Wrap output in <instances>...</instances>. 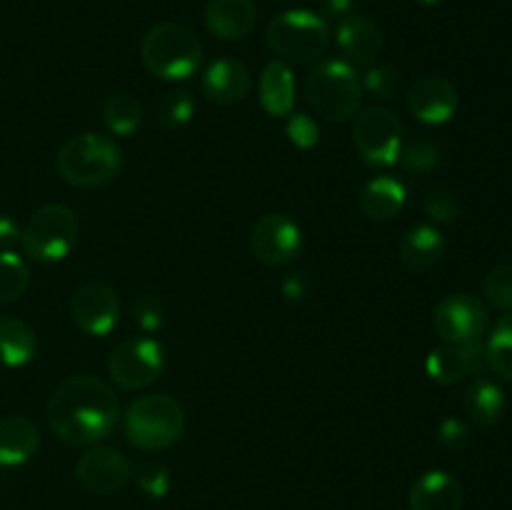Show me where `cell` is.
Wrapping results in <instances>:
<instances>
[{
  "mask_svg": "<svg viewBox=\"0 0 512 510\" xmlns=\"http://www.w3.org/2000/svg\"><path fill=\"white\" fill-rule=\"evenodd\" d=\"M488 368L512 383V313L503 315L485 343Z\"/></svg>",
  "mask_w": 512,
  "mask_h": 510,
  "instance_id": "cell-28",
  "label": "cell"
},
{
  "mask_svg": "<svg viewBox=\"0 0 512 510\" xmlns=\"http://www.w3.org/2000/svg\"><path fill=\"white\" fill-rule=\"evenodd\" d=\"M353 145L370 168H390L403 148V120L388 105H370L355 115Z\"/></svg>",
  "mask_w": 512,
  "mask_h": 510,
  "instance_id": "cell-8",
  "label": "cell"
},
{
  "mask_svg": "<svg viewBox=\"0 0 512 510\" xmlns=\"http://www.w3.org/2000/svg\"><path fill=\"white\" fill-rule=\"evenodd\" d=\"M130 315H133V323L138 325L143 333H155V330L163 328L165 310L155 295L143 293L130 303Z\"/></svg>",
  "mask_w": 512,
  "mask_h": 510,
  "instance_id": "cell-34",
  "label": "cell"
},
{
  "mask_svg": "<svg viewBox=\"0 0 512 510\" xmlns=\"http://www.w3.org/2000/svg\"><path fill=\"white\" fill-rule=\"evenodd\" d=\"M458 88L440 75H423L408 90V110L425 125H443L458 113Z\"/></svg>",
  "mask_w": 512,
  "mask_h": 510,
  "instance_id": "cell-14",
  "label": "cell"
},
{
  "mask_svg": "<svg viewBox=\"0 0 512 510\" xmlns=\"http://www.w3.org/2000/svg\"><path fill=\"white\" fill-rule=\"evenodd\" d=\"M355 8V0H323V10L333 18H348Z\"/></svg>",
  "mask_w": 512,
  "mask_h": 510,
  "instance_id": "cell-40",
  "label": "cell"
},
{
  "mask_svg": "<svg viewBox=\"0 0 512 510\" xmlns=\"http://www.w3.org/2000/svg\"><path fill=\"white\" fill-rule=\"evenodd\" d=\"M250 85H253L250 70L233 58H220L210 63L203 80H200V90H203L205 98L218 105H235L245 100V95L250 93Z\"/></svg>",
  "mask_w": 512,
  "mask_h": 510,
  "instance_id": "cell-17",
  "label": "cell"
},
{
  "mask_svg": "<svg viewBox=\"0 0 512 510\" xmlns=\"http://www.w3.org/2000/svg\"><path fill=\"white\" fill-rule=\"evenodd\" d=\"M140 58L148 73L163 80H185L203 63V43L183 23H158L143 35Z\"/></svg>",
  "mask_w": 512,
  "mask_h": 510,
  "instance_id": "cell-4",
  "label": "cell"
},
{
  "mask_svg": "<svg viewBox=\"0 0 512 510\" xmlns=\"http://www.w3.org/2000/svg\"><path fill=\"white\" fill-rule=\"evenodd\" d=\"M135 485L148 498H165L170 490V470L163 463H143L135 468Z\"/></svg>",
  "mask_w": 512,
  "mask_h": 510,
  "instance_id": "cell-35",
  "label": "cell"
},
{
  "mask_svg": "<svg viewBox=\"0 0 512 510\" xmlns=\"http://www.w3.org/2000/svg\"><path fill=\"white\" fill-rule=\"evenodd\" d=\"M70 318L83 333L108 335L120 320V300L115 290L105 283L80 285L70 298Z\"/></svg>",
  "mask_w": 512,
  "mask_h": 510,
  "instance_id": "cell-13",
  "label": "cell"
},
{
  "mask_svg": "<svg viewBox=\"0 0 512 510\" xmlns=\"http://www.w3.org/2000/svg\"><path fill=\"white\" fill-rule=\"evenodd\" d=\"M358 203L365 218L385 223V220H393L395 215L403 213L405 203H408V190L393 175H378V178L365 183Z\"/></svg>",
  "mask_w": 512,
  "mask_h": 510,
  "instance_id": "cell-23",
  "label": "cell"
},
{
  "mask_svg": "<svg viewBox=\"0 0 512 510\" xmlns=\"http://www.w3.org/2000/svg\"><path fill=\"white\" fill-rule=\"evenodd\" d=\"M260 105L273 118L290 115L295 108V75L283 60H270L260 73L258 83Z\"/></svg>",
  "mask_w": 512,
  "mask_h": 510,
  "instance_id": "cell-22",
  "label": "cell"
},
{
  "mask_svg": "<svg viewBox=\"0 0 512 510\" xmlns=\"http://www.w3.org/2000/svg\"><path fill=\"white\" fill-rule=\"evenodd\" d=\"M433 328L445 343H475L488 330V308L475 295L453 293L435 305Z\"/></svg>",
  "mask_w": 512,
  "mask_h": 510,
  "instance_id": "cell-10",
  "label": "cell"
},
{
  "mask_svg": "<svg viewBox=\"0 0 512 510\" xmlns=\"http://www.w3.org/2000/svg\"><path fill=\"white\" fill-rule=\"evenodd\" d=\"M185 410L165 393L140 395L125 413V435L138 450H165L183 435Z\"/></svg>",
  "mask_w": 512,
  "mask_h": 510,
  "instance_id": "cell-5",
  "label": "cell"
},
{
  "mask_svg": "<svg viewBox=\"0 0 512 510\" xmlns=\"http://www.w3.org/2000/svg\"><path fill=\"white\" fill-rule=\"evenodd\" d=\"M465 413L473 420V425L488 430L495 428L508 413V398L498 383L488 378H475L470 388L465 390Z\"/></svg>",
  "mask_w": 512,
  "mask_h": 510,
  "instance_id": "cell-24",
  "label": "cell"
},
{
  "mask_svg": "<svg viewBox=\"0 0 512 510\" xmlns=\"http://www.w3.org/2000/svg\"><path fill=\"white\" fill-rule=\"evenodd\" d=\"M123 150L103 133H80L65 140L55 158V170L73 188H98L120 173Z\"/></svg>",
  "mask_w": 512,
  "mask_h": 510,
  "instance_id": "cell-2",
  "label": "cell"
},
{
  "mask_svg": "<svg viewBox=\"0 0 512 510\" xmlns=\"http://www.w3.org/2000/svg\"><path fill=\"white\" fill-rule=\"evenodd\" d=\"M485 298L500 310H512V265H495L483 280Z\"/></svg>",
  "mask_w": 512,
  "mask_h": 510,
  "instance_id": "cell-33",
  "label": "cell"
},
{
  "mask_svg": "<svg viewBox=\"0 0 512 510\" xmlns=\"http://www.w3.org/2000/svg\"><path fill=\"white\" fill-rule=\"evenodd\" d=\"M425 213L440 225H453L463 213V203H460L458 193L450 188H435L425 198Z\"/></svg>",
  "mask_w": 512,
  "mask_h": 510,
  "instance_id": "cell-32",
  "label": "cell"
},
{
  "mask_svg": "<svg viewBox=\"0 0 512 510\" xmlns=\"http://www.w3.org/2000/svg\"><path fill=\"white\" fill-rule=\"evenodd\" d=\"M193 115L195 100L185 88L168 90V93L158 100V108H155V118H158V123L168 130L188 125L190 120H193Z\"/></svg>",
  "mask_w": 512,
  "mask_h": 510,
  "instance_id": "cell-30",
  "label": "cell"
},
{
  "mask_svg": "<svg viewBox=\"0 0 512 510\" xmlns=\"http://www.w3.org/2000/svg\"><path fill=\"white\" fill-rule=\"evenodd\" d=\"M445 248L448 243H445L443 233L435 225L420 223L403 233L398 243V258L410 273H428L445 258Z\"/></svg>",
  "mask_w": 512,
  "mask_h": 510,
  "instance_id": "cell-18",
  "label": "cell"
},
{
  "mask_svg": "<svg viewBox=\"0 0 512 510\" xmlns=\"http://www.w3.org/2000/svg\"><path fill=\"white\" fill-rule=\"evenodd\" d=\"M80 223L73 208L65 203H48L40 205L30 215L28 225L23 228L20 243L28 258L38 263H58L68 258L70 250L78 243Z\"/></svg>",
  "mask_w": 512,
  "mask_h": 510,
  "instance_id": "cell-7",
  "label": "cell"
},
{
  "mask_svg": "<svg viewBox=\"0 0 512 510\" xmlns=\"http://www.w3.org/2000/svg\"><path fill=\"white\" fill-rule=\"evenodd\" d=\"M103 120L108 130L120 138H128L143 123V103L133 93H113L103 105Z\"/></svg>",
  "mask_w": 512,
  "mask_h": 510,
  "instance_id": "cell-27",
  "label": "cell"
},
{
  "mask_svg": "<svg viewBox=\"0 0 512 510\" xmlns=\"http://www.w3.org/2000/svg\"><path fill=\"white\" fill-rule=\"evenodd\" d=\"M20 235H23L20 225L15 223L10 215H0V248H8V245H13L15 240H20Z\"/></svg>",
  "mask_w": 512,
  "mask_h": 510,
  "instance_id": "cell-39",
  "label": "cell"
},
{
  "mask_svg": "<svg viewBox=\"0 0 512 510\" xmlns=\"http://www.w3.org/2000/svg\"><path fill=\"white\" fill-rule=\"evenodd\" d=\"M338 45L350 65H370L385 48V35L375 20L365 15H348L338 25Z\"/></svg>",
  "mask_w": 512,
  "mask_h": 510,
  "instance_id": "cell-16",
  "label": "cell"
},
{
  "mask_svg": "<svg viewBox=\"0 0 512 510\" xmlns=\"http://www.w3.org/2000/svg\"><path fill=\"white\" fill-rule=\"evenodd\" d=\"M38 355V335L20 318H0V363L23 368Z\"/></svg>",
  "mask_w": 512,
  "mask_h": 510,
  "instance_id": "cell-25",
  "label": "cell"
},
{
  "mask_svg": "<svg viewBox=\"0 0 512 510\" xmlns=\"http://www.w3.org/2000/svg\"><path fill=\"white\" fill-rule=\"evenodd\" d=\"M30 283V270L20 255L3 250L0 253V303H15L23 298Z\"/></svg>",
  "mask_w": 512,
  "mask_h": 510,
  "instance_id": "cell-29",
  "label": "cell"
},
{
  "mask_svg": "<svg viewBox=\"0 0 512 510\" xmlns=\"http://www.w3.org/2000/svg\"><path fill=\"white\" fill-rule=\"evenodd\" d=\"M40 448L38 425L25 415H8L0 420V465L18 468L28 463Z\"/></svg>",
  "mask_w": 512,
  "mask_h": 510,
  "instance_id": "cell-21",
  "label": "cell"
},
{
  "mask_svg": "<svg viewBox=\"0 0 512 510\" xmlns=\"http://www.w3.org/2000/svg\"><path fill=\"white\" fill-rule=\"evenodd\" d=\"M310 105L328 123H348L363 103V83L348 60L330 58L315 63L305 83Z\"/></svg>",
  "mask_w": 512,
  "mask_h": 510,
  "instance_id": "cell-3",
  "label": "cell"
},
{
  "mask_svg": "<svg viewBox=\"0 0 512 510\" xmlns=\"http://www.w3.org/2000/svg\"><path fill=\"white\" fill-rule=\"evenodd\" d=\"M400 163L408 173L415 175H430L435 170L443 168L445 150L430 135H413V138H403V148H400Z\"/></svg>",
  "mask_w": 512,
  "mask_h": 510,
  "instance_id": "cell-26",
  "label": "cell"
},
{
  "mask_svg": "<svg viewBox=\"0 0 512 510\" xmlns=\"http://www.w3.org/2000/svg\"><path fill=\"white\" fill-rule=\"evenodd\" d=\"M165 370V350L153 338L123 340L108 358V373L125 390H143L153 385Z\"/></svg>",
  "mask_w": 512,
  "mask_h": 510,
  "instance_id": "cell-9",
  "label": "cell"
},
{
  "mask_svg": "<svg viewBox=\"0 0 512 510\" xmlns=\"http://www.w3.org/2000/svg\"><path fill=\"white\" fill-rule=\"evenodd\" d=\"M265 43L280 58L310 63L330 48L328 20L310 10H285L268 23Z\"/></svg>",
  "mask_w": 512,
  "mask_h": 510,
  "instance_id": "cell-6",
  "label": "cell"
},
{
  "mask_svg": "<svg viewBox=\"0 0 512 510\" xmlns=\"http://www.w3.org/2000/svg\"><path fill=\"white\" fill-rule=\"evenodd\" d=\"M250 250L260 263L270 265V268L290 265L303 250L300 225L285 213L263 215L250 233Z\"/></svg>",
  "mask_w": 512,
  "mask_h": 510,
  "instance_id": "cell-11",
  "label": "cell"
},
{
  "mask_svg": "<svg viewBox=\"0 0 512 510\" xmlns=\"http://www.w3.org/2000/svg\"><path fill=\"white\" fill-rule=\"evenodd\" d=\"M438 440L443 448L448 450H463L468 445L470 433H468V425L458 418H445L443 423L438 425Z\"/></svg>",
  "mask_w": 512,
  "mask_h": 510,
  "instance_id": "cell-37",
  "label": "cell"
},
{
  "mask_svg": "<svg viewBox=\"0 0 512 510\" xmlns=\"http://www.w3.org/2000/svg\"><path fill=\"white\" fill-rule=\"evenodd\" d=\"M258 23L253 0H210L205 8V28L220 40H243Z\"/></svg>",
  "mask_w": 512,
  "mask_h": 510,
  "instance_id": "cell-20",
  "label": "cell"
},
{
  "mask_svg": "<svg viewBox=\"0 0 512 510\" xmlns=\"http://www.w3.org/2000/svg\"><path fill=\"white\" fill-rule=\"evenodd\" d=\"M75 478L88 493L113 495L133 478V465L120 450L108 445H90L75 465Z\"/></svg>",
  "mask_w": 512,
  "mask_h": 510,
  "instance_id": "cell-12",
  "label": "cell"
},
{
  "mask_svg": "<svg viewBox=\"0 0 512 510\" xmlns=\"http://www.w3.org/2000/svg\"><path fill=\"white\" fill-rule=\"evenodd\" d=\"M45 418L55 438L65 445H98L118 425V395L95 375H73L53 390L45 405Z\"/></svg>",
  "mask_w": 512,
  "mask_h": 510,
  "instance_id": "cell-1",
  "label": "cell"
},
{
  "mask_svg": "<svg viewBox=\"0 0 512 510\" xmlns=\"http://www.w3.org/2000/svg\"><path fill=\"white\" fill-rule=\"evenodd\" d=\"M313 293V280H310L308 273L298 270V273L285 275L283 280V295L288 300H305Z\"/></svg>",
  "mask_w": 512,
  "mask_h": 510,
  "instance_id": "cell-38",
  "label": "cell"
},
{
  "mask_svg": "<svg viewBox=\"0 0 512 510\" xmlns=\"http://www.w3.org/2000/svg\"><path fill=\"white\" fill-rule=\"evenodd\" d=\"M418 3H423V5H428V8H433V5H440V3H443V0H418Z\"/></svg>",
  "mask_w": 512,
  "mask_h": 510,
  "instance_id": "cell-41",
  "label": "cell"
},
{
  "mask_svg": "<svg viewBox=\"0 0 512 510\" xmlns=\"http://www.w3.org/2000/svg\"><path fill=\"white\" fill-rule=\"evenodd\" d=\"M485 368H488V358H485V343L480 340L463 345L445 343L430 350L425 360V370L440 385H455L468 375H483Z\"/></svg>",
  "mask_w": 512,
  "mask_h": 510,
  "instance_id": "cell-15",
  "label": "cell"
},
{
  "mask_svg": "<svg viewBox=\"0 0 512 510\" xmlns=\"http://www.w3.org/2000/svg\"><path fill=\"white\" fill-rule=\"evenodd\" d=\"M410 510H463V485L445 470H428L413 483Z\"/></svg>",
  "mask_w": 512,
  "mask_h": 510,
  "instance_id": "cell-19",
  "label": "cell"
},
{
  "mask_svg": "<svg viewBox=\"0 0 512 510\" xmlns=\"http://www.w3.org/2000/svg\"><path fill=\"white\" fill-rule=\"evenodd\" d=\"M285 133H288V140L295 145V148L300 150H310L318 145L320 140V128L318 123H315L310 115L305 113H290L288 118V128H285Z\"/></svg>",
  "mask_w": 512,
  "mask_h": 510,
  "instance_id": "cell-36",
  "label": "cell"
},
{
  "mask_svg": "<svg viewBox=\"0 0 512 510\" xmlns=\"http://www.w3.org/2000/svg\"><path fill=\"white\" fill-rule=\"evenodd\" d=\"M363 90L380 100H395L403 93V73L393 65H375L365 73Z\"/></svg>",
  "mask_w": 512,
  "mask_h": 510,
  "instance_id": "cell-31",
  "label": "cell"
}]
</instances>
